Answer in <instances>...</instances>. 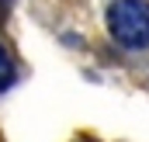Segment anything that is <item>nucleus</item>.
<instances>
[{
  "mask_svg": "<svg viewBox=\"0 0 149 142\" xmlns=\"http://www.w3.org/2000/svg\"><path fill=\"white\" fill-rule=\"evenodd\" d=\"M108 31L121 49H149V0H111Z\"/></svg>",
  "mask_w": 149,
  "mask_h": 142,
  "instance_id": "1",
  "label": "nucleus"
},
{
  "mask_svg": "<svg viewBox=\"0 0 149 142\" xmlns=\"http://www.w3.org/2000/svg\"><path fill=\"white\" fill-rule=\"evenodd\" d=\"M14 80H17L14 59H10V52L0 45V94H3V90H10V87H14Z\"/></svg>",
  "mask_w": 149,
  "mask_h": 142,
  "instance_id": "2",
  "label": "nucleus"
}]
</instances>
